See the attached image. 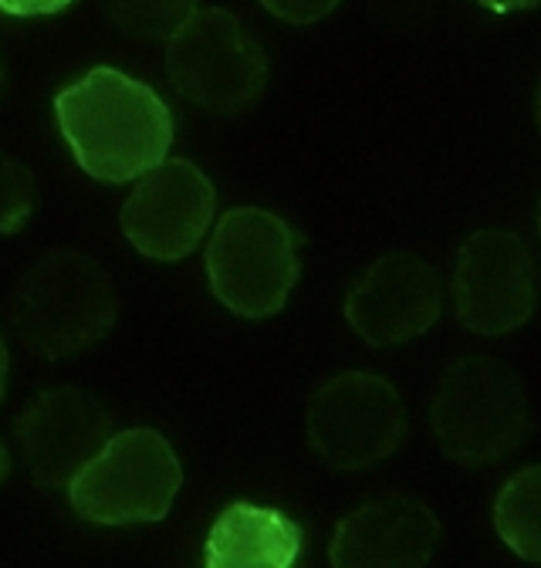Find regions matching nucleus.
Returning <instances> with one entry per match:
<instances>
[{
	"label": "nucleus",
	"mask_w": 541,
	"mask_h": 568,
	"mask_svg": "<svg viewBox=\"0 0 541 568\" xmlns=\"http://www.w3.org/2000/svg\"><path fill=\"white\" fill-rule=\"evenodd\" d=\"M58 129L79 166L102 183L140 180L173 146V112L119 68H92L54 95Z\"/></svg>",
	"instance_id": "f257e3e1"
},
{
	"label": "nucleus",
	"mask_w": 541,
	"mask_h": 568,
	"mask_svg": "<svg viewBox=\"0 0 541 568\" xmlns=\"http://www.w3.org/2000/svg\"><path fill=\"white\" fill-rule=\"evenodd\" d=\"M109 271L79 251H48L18 281L14 328L41 359H68L99 345L115 325Z\"/></svg>",
	"instance_id": "f03ea898"
},
{
	"label": "nucleus",
	"mask_w": 541,
	"mask_h": 568,
	"mask_svg": "<svg viewBox=\"0 0 541 568\" xmlns=\"http://www.w3.org/2000/svg\"><path fill=\"white\" fill-rule=\"evenodd\" d=\"M437 447L463 467H491L531 434V406L521 376L484 355L453 363L430 406Z\"/></svg>",
	"instance_id": "7ed1b4c3"
},
{
	"label": "nucleus",
	"mask_w": 541,
	"mask_h": 568,
	"mask_svg": "<svg viewBox=\"0 0 541 568\" xmlns=\"http://www.w3.org/2000/svg\"><path fill=\"white\" fill-rule=\"evenodd\" d=\"M183 484L170 440L146 426L122 430L68 484L72 511L102 528L163 521Z\"/></svg>",
	"instance_id": "20e7f679"
},
{
	"label": "nucleus",
	"mask_w": 541,
	"mask_h": 568,
	"mask_svg": "<svg viewBox=\"0 0 541 568\" xmlns=\"http://www.w3.org/2000/svg\"><path fill=\"white\" fill-rule=\"evenodd\" d=\"M207 277L217 302L241 318L278 315L298 281V234L261 206L224 213L211 247Z\"/></svg>",
	"instance_id": "39448f33"
},
{
	"label": "nucleus",
	"mask_w": 541,
	"mask_h": 568,
	"mask_svg": "<svg viewBox=\"0 0 541 568\" xmlns=\"http://www.w3.org/2000/svg\"><path fill=\"white\" fill-rule=\"evenodd\" d=\"M166 75L193 105L241 115L267 85V54L234 14L200 8L166 41Z\"/></svg>",
	"instance_id": "423d86ee"
},
{
	"label": "nucleus",
	"mask_w": 541,
	"mask_h": 568,
	"mask_svg": "<svg viewBox=\"0 0 541 568\" xmlns=\"http://www.w3.org/2000/svg\"><path fill=\"white\" fill-rule=\"evenodd\" d=\"M406 440V406L376 373H338L308 403V444L338 474H356L392 457Z\"/></svg>",
	"instance_id": "0eeeda50"
},
{
	"label": "nucleus",
	"mask_w": 541,
	"mask_h": 568,
	"mask_svg": "<svg viewBox=\"0 0 541 568\" xmlns=\"http://www.w3.org/2000/svg\"><path fill=\"white\" fill-rule=\"evenodd\" d=\"M453 312L473 335H508L534 315V277L524 241L501 227L470 234L457 254Z\"/></svg>",
	"instance_id": "6e6552de"
},
{
	"label": "nucleus",
	"mask_w": 541,
	"mask_h": 568,
	"mask_svg": "<svg viewBox=\"0 0 541 568\" xmlns=\"http://www.w3.org/2000/svg\"><path fill=\"white\" fill-rule=\"evenodd\" d=\"M214 210L217 193L207 176L186 160H163L135 180L122 206V231L140 254L180 261L211 231Z\"/></svg>",
	"instance_id": "1a4fd4ad"
},
{
	"label": "nucleus",
	"mask_w": 541,
	"mask_h": 568,
	"mask_svg": "<svg viewBox=\"0 0 541 568\" xmlns=\"http://www.w3.org/2000/svg\"><path fill=\"white\" fill-rule=\"evenodd\" d=\"M14 434L34 484L44 490H68L112 437V419L99 396L61 386L44 389L28 403Z\"/></svg>",
	"instance_id": "9d476101"
},
{
	"label": "nucleus",
	"mask_w": 541,
	"mask_h": 568,
	"mask_svg": "<svg viewBox=\"0 0 541 568\" xmlns=\"http://www.w3.org/2000/svg\"><path fill=\"white\" fill-rule=\"evenodd\" d=\"M443 308L440 274L417 254H386L369 264L346 298V318L359 338L392 348L430 332Z\"/></svg>",
	"instance_id": "9b49d317"
},
{
	"label": "nucleus",
	"mask_w": 541,
	"mask_h": 568,
	"mask_svg": "<svg viewBox=\"0 0 541 568\" xmlns=\"http://www.w3.org/2000/svg\"><path fill=\"white\" fill-rule=\"evenodd\" d=\"M440 548L437 515L417 497H372L338 521L331 568H427Z\"/></svg>",
	"instance_id": "f8f14e48"
},
{
	"label": "nucleus",
	"mask_w": 541,
	"mask_h": 568,
	"mask_svg": "<svg viewBox=\"0 0 541 568\" xmlns=\"http://www.w3.org/2000/svg\"><path fill=\"white\" fill-rule=\"evenodd\" d=\"M302 528L278 508L237 501L221 511L203 548V568H295Z\"/></svg>",
	"instance_id": "ddd939ff"
},
{
	"label": "nucleus",
	"mask_w": 541,
	"mask_h": 568,
	"mask_svg": "<svg viewBox=\"0 0 541 568\" xmlns=\"http://www.w3.org/2000/svg\"><path fill=\"white\" fill-rule=\"evenodd\" d=\"M494 531L518 558L541 565V467L518 470L498 490Z\"/></svg>",
	"instance_id": "4468645a"
},
{
	"label": "nucleus",
	"mask_w": 541,
	"mask_h": 568,
	"mask_svg": "<svg viewBox=\"0 0 541 568\" xmlns=\"http://www.w3.org/2000/svg\"><path fill=\"white\" fill-rule=\"evenodd\" d=\"M196 11V0H109L112 21L140 41H170Z\"/></svg>",
	"instance_id": "2eb2a0df"
},
{
	"label": "nucleus",
	"mask_w": 541,
	"mask_h": 568,
	"mask_svg": "<svg viewBox=\"0 0 541 568\" xmlns=\"http://www.w3.org/2000/svg\"><path fill=\"white\" fill-rule=\"evenodd\" d=\"M38 203L34 176L24 163L0 153V234H14Z\"/></svg>",
	"instance_id": "dca6fc26"
},
{
	"label": "nucleus",
	"mask_w": 541,
	"mask_h": 568,
	"mask_svg": "<svg viewBox=\"0 0 541 568\" xmlns=\"http://www.w3.org/2000/svg\"><path fill=\"white\" fill-rule=\"evenodd\" d=\"M261 4L288 24H315L338 8V0H261Z\"/></svg>",
	"instance_id": "f3484780"
},
{
	"label": "nucleus",
	"mask_w": 541,
	"mask_h": 568,
	"mask_svg": "<svg viewBox=\"0 0 541 568\" xmlns=\"http://www.w3.org/2000/svg\"><path fill=\"white\" fill-rule=\"evenodd\" d=\"M72 0H0V11L11 18H41V14H58Z\"/></svg>",
	"instance_id": "a211bd4d"
},
{
	"label": "nucleus",
	"mask_w": 541,
	"mask_h": 568,
	"mask_svg": "<svg viewBox=\"0 0 541 568\" xmlns=\"http://www.w3.org/2000/svg\"><path fill=\"white\" fill-rule=\"evenodd\" d=\"M478 4L494 14H514V11H528V8L541 4V0H478Z\"/></svg>",
	"instance_id": "6ab92c4d"
},
{
	"label": "nucleus",
	"mask_w": 541,
	"mask_h": 568,
	"mask_svg": "<svg viewBox=\"0 0 541 568\" xmlns=\"http://www.w3.org/2000/svg\"><path fill=\"white\" fill-rule=\"evenodd\" d=\"M4 386H8V342L0 335V399H4Z\"/></svg>",
	"instance_id": "aec40b11"
},
{
	"label": "nucleus",
	"mask_w": 541,
	"mask_h": 568,
	"mask_svg": "<svg viewBox=\"0 0 541 568\" xmlns=\"http://www.w3.org/2000/svg\"><path fill=\"white\" fill-rule=\"evenodd\" d=\"M8 467H11V460H8V450H4V447H0V480H4V477H8Z\"/></svg>",
	"instance_id": "412c9836"
},
{
	"label": "nucleus",
	"mask_w": 541,
	"mask_h": 568,
	"mask_svg": "<svg viewBox=\"0 0 541 568\" xmlns=\"http://www.w3.org/2000/svg\"><path fill=\"white\" fill-rule=\"evenodd\" d=\"M534 122L541 129V85H538V95H534Z\"/></svg>",
	"instance_id": "4be33fe9"
},
{
	"label": "nucleus",
	"mask_w": 541,
	"mask_h": 568,
	"mask_svg": "<svg viewBox=\"0 0 541 568\" xmlns=\"http://www.w3.org/2000/svg\"><path fill=\"white\" fill-rule=\"evenodd\" d=\"M0 85H4V68H0Z\"/></svg>",
	"instance_id": "5701e85b"
}]
</instances>
